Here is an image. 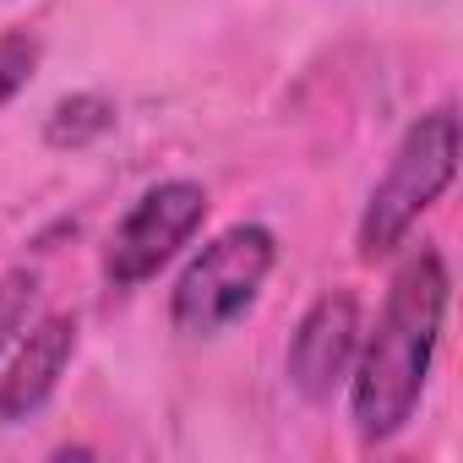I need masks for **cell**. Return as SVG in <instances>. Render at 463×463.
<instances>
[{
	"instance_id": "cell-1",
	"label": "cell",
	"mask_w": 463,
	"mask_h": 463,
	"mask_svg": "<svg viewBox=\"0 0 463 463\" xmlns=\"http://www.w3.org/2000/svg\"><path fill=\"white\" fill-rule=\"evenodd\" d=\"M452 279L436 246H420L398 273L376 311V327L360 333V354L349 365V414L360 441H392L430 382V360L441 349Z\"/></svg>"
},
{
	"instance_id": "cell-2",
	"label": "cell",
	"mask_w": 463,
	"mask_h": 463,
	"mask_svg": "<svg viewBox=\"0 0 463 463\" xmlns=\"http://www.w3.org/2000/svg\"><path fill=\"white\" fill-rule=\"evenodd\" d=\"M452 175H458V109L436 104L403 131V142L387 158V175L365 196V213L354 229L360 257L365 262L392 257L409 241V229L420 223V213L436 207V196L452 185Z\"/></svg>"
},
{
	"instance_id": "cell-3",
	"label": "cell",
	"mask_w": 463,
	"mask_h": 463,
	"mask_svg": "<svg viewBox=\"0 0 463 463\" xmlns=\"http://www.w3.org/2000/svg\"><path fill=\"white\" fill-rule=\"evenodd\" d=\"M273 262H279V235H273L268 223H235V229H223V235H213L185 262V273L169 289V322H175V333L213 338L223 327H235L257 306Z\"/></svg>"
},
{
	"instance_id": "cell-4",
	"label": "cell",
	"mask_w": 463,
	"mask_h": 463,
	"mask_svg": "<svg viewBox=\"0 0 463 463\" xmlns=\"http://www.w3.org/2000/svg\"><path fill=\"white\" fill-rule=\"evenodd\" d=\"M207 223V191L196 180H158L147 185L131 213L115 223V235L104 246V279L115 289H137L147 284L158 268H169L180 257V246H191V235Z\"/></svg>"
},
{
	"instance_id": "cell-5",
	"label": "cell",
	"mask_w": 463,
	"mask_h": 463,
	"mask_svg": "<svg viewBox=\"0 0 463 463\" xmlns=\"http://www.w3.org/2000/svg\"><path fill=\"white\" fill-rule=\"evenodd\" d=\"M360 300L349 289H327L295 327L289 338V382L300 387V398L311 403H327L338 382H349V365L360 354Z\"/></svg>"
},
{
	"instance_id": "cell-6",
	"label": "cell",
	"mask_w": 463,
	"mask_h": 463,
	"mask_svg": "<svg viewBox=\"0 0 463 463\" xmlns=\"http://www.w3.org/2000/svg\"><path fill=\"white\" fill-rule=\"evenodd\" d=\"M12 349L17 354H12L6 376H0V420H28L33 409L50 403V392L61 387V376L77 354V317H66V311L33 317Z\"/></svg>"
},
{
	"instance_id": "cell-7",
	"label": "cell",
	"mask_w": 463,
	"mask_h": 463,
	"mask_svg": "<svg viewBox=\"0 0 463 463\" xmlns=\"http://www.w3.org/2000/svg\"><path fill=\"white\" fill-rule=\"evenodd\" d=\"M109 126H115V104L99 99V93H77V99H61V104H55L44 137H50L55 147H82V142L104 137Z\"/></svg>"
},
{
	"instance_id": "cell-8",
	"label": "cell",
	"mask_w": 463,
	"mask_h": 463,
	"mask_svg": "<svg viewBox=\"0 0 463 463\" xmlns=\"http://www.w3.org/2000/svg\"><path fill=\"white\" fill-rule=\"evenodd\" d=\"M33 306H39V268H12L0 279V354L28 333Z\"/></svg>"
},
{
	"instance_id": "cell-9",
	"label": "cell",
	"mask_w": 463,
	"mask_h": 463,
	"mask_svg": "<svg viewBox=\"0 0 463 463\" xmlns=\"http://www.w3.org/2000/svg\"><path fill=\"white\" fill-rule=\"evenodd\" d=\"M39 71V39L28 28H6L0 33V109H6Z\"/></svg>"
}]
</instances>
